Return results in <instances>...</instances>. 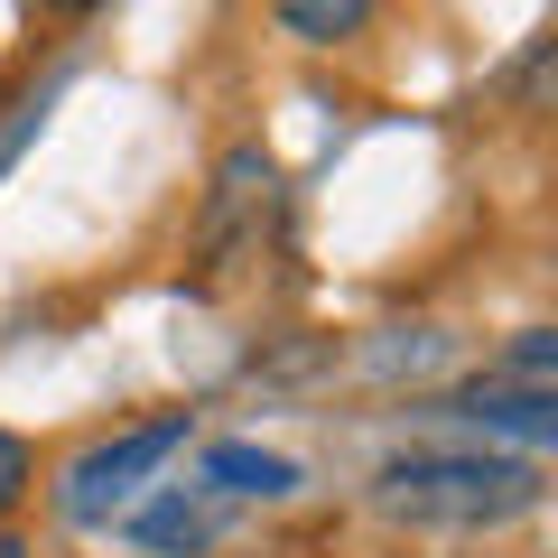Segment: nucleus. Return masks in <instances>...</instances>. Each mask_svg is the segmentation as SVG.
<instances>
[{"instance_id":"obj_1","label":"nucleus","mask_w":558,"mask_h":558,"mask_svg":"<svg viewBox=\"0 0 558 558\" xmlns=\"http://www.w3.org/2000/svg\"><path fill=\"white\" fill-rule=\"evenodd\" d=\"M373 502L391 521H418V531H502L539 502V465L531 457H391L373 484Z\"/></svg>"},{"instance_id":"obj_2","label":"nucleus","mask_w":558,"mask_h":558,"mask_svg":"<svg viewBox=\"0 0 558 558\" xmlns=\"http://www.w3.org/2000/svg\"><path fill=\"white\" fill-rule=\"evenodd\" d=\"M178 447H186V418H178V410H168V418H140V428H121V438H102V447H84V457L65 465V484H57L65 521H102L112 502H131L140 475L168 465Z\"/></svg>"},{"instance_id":"obj_3","label":"nucleus","mask_w":558,"mask_h":558,"mask_svg":"<svg viewBox=\"0 0 558 558\" xmlns=\"http://www.w3.org/2000/svg\"><path fill=\"white\" fill-rule=\"evenodd\" d=\"M447 410L457 418H475V428H512V438H531V447H549L558 438V391H512V381H465V391H447Z\"/></svg>"},{"instance_id":"obj_4","label":"nucleus","mask_w":558,"mask_h":558,"mask_svg":"<svg viewBox=\"0 0 558 558\" xmlns=\"http://www.w3.org/2000/svg\"><path fill=\"white\" fill-rule=\"evenodd\" d=\"M270 196V159L260 149H233V159L215 168V215H205V252H223V242L242 233V215Z\"/></svg>"},{"instance_id":"obj_5","label":"nucleus","mask_w":558,"mask_h":558,"mask_svg":"<svg viewBox=\"0 0 558 558\" xmlns=\"http://www.w3.org/2000/svg\"><path fill=\"white\" fill-rule=\"evenodd\" d=\"M205 484H215V494H289L299 465L270 457V447H205Z\"/></svg>"},{"instance_id":"obj_6","label":"nucleus","mask_w":558,"mask_h":558,"mask_svg":"<svg viewBox=\"0 0 558 558\" xmlns=\"http://www.w3.org/2000/svg\"><path fill=\"white\" fill-rule=\"evenodd\" d=\"M205 531H215V521H205V502H186V494H159L149 512L131 521V539H140V549H168V558L205 549Z\"/></svg>"},{"instance_id":"obj_7","label":"nucleus","mask_w":558,"mask_h":558,"mask_svg":"<svg viewBox=\"0 0 558 558\" xmlns=\"http://www.w3.org/2000/svg\"><path fill=\"white\" fill-rule=\"evenodd\" d=\"M363 20H373L363 0H279V28H289V38H307V47H336V38H354Z\"/></svg>"},{"instance_id":"obj_8","label":"nucleus","mask_w":558,"mask_h":558,"mask_svg":"<svg viewBox=\"0 0 558 558\" xmlns=\"http://www.w3.org/2000/svg\"><path fill=\"white\" fill-rule=\"evenodd\" d=\"M549 373H558V336H549V326H521V344L502 354L494 381H512V391H549Z\"/></svg>"},{"instance_id":"obj_9","label":"nucleus","mask_w":558,"mask_h":558,"mask_svg":"<svg viewBox=\"0 0 558 558\" xmlns=\"http://www.w3.org/2000/svg\"><path fill=\"white\" fill-rule=\"evenodd\" d=\"M20 494H28V438H20V428H0V521L20 512Z\"/></svg>"},{"instance_id":"obj_10","label":"nucleus","mask_w":558,"mask_h":558,"mask_svg":"<svg viewBox=\"0 0 558 558\" xmlns=\"http://www.w3.org/2000/svg\"><path fill=\"white\" fill-rule=\"evenodd\" d=\"M0 558H28V539H10V531H0Z\"/></svg>"}]
</instances>
